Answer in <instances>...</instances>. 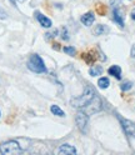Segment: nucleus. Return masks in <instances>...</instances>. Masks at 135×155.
<instances>
[{"label": "nucleus", "instance_id": "nucleus-1", "mask_svg": "<svg viewBox=\"0 0 135 155\" xmlns=\"http://www.w3.org/2000/svg\"><path fill=\"white\" fill-rule=\"evenodd\" d=\"M96 96V94H95V91L91 89V88H86L85 90H84V93L80 95V96H78V98H74V99H71V105L74 106V108H76V109H84V108H86L90 103H91V100Z\"/></svg>", "mask_w": 135, "mask_h": 155}, {"label": "nucleus", "instance_id": "nucleus-2", "mask_svg": "<svg viewBox=\"0 0 135 155\" xmlns=\"http://www.w3.org/2000/svg\"><path fill=\"white\" fill-rule=\"evenodd\" d=\"M0 153L3 155H14V154H20L23 153L21 147L19 145L15 140H8L0 144Z\"/></svg>", "mask_w": 135, "mask_h": 155}, {"label": "nucleus", "instance_id": "nucleus-3", "mask_svg": "<svg viewBox=\"0 0 135 155\" xmlns=\"http://www.w3.org/2000/svg\"><path fill=\"white\" fill-rule=\"evenodd\" d=\"M28 68L34 73H46V66L44 64V60L38 54H33L28 60Z\"/></svg>", "mask_w": 135, "mask_h": 155}, {"label": "nucleus", "instance_id": "nucleus-4", "mask_svg": "<svg viewBox=\"0 0 135 155\" xmlns=\"http://www.w3.org/2000/svg\"><path fill=\"white\" fill-rule=\"evenodd\" d=\"M75 121H76V125L81 133H85L86 131V128H88V124H89V115L86 114L84 110H80L78 111L75 116Z\"/></svg>", "mask_w": 135, "mask_h": 155}, {"label": "nucleus", "instance_id": "nucleus-5", "mask_svg": "<svg viewBox=\"0 0 135 155\" xmlns=\"http://www.w3.org/2000/svg\"><path fill=\"white\" fill-rule=\"evenodd\" d=\"M119 120H120V124H121L125 134H127L128 137H135V123L131 120H128V119H124L121 116H119Z\"/></svg>", "mask_w": 135, "mask_h": 155}, {"label": "nucleus", "instance_id": "nucleus-6", "mask_svg": "<svg viewBox=\"0 0 135 155\" xmlns=\"http://www.w3.org/2000/svg\"><path fill=\"white\" fill-rule=\"evenodd\" d=\"M100 109H101V100L99 99V96H95V98L91 100V103L86 106V108H84L81 110H84L88 115H90V114H94L96 111H99Z\"/></svg>", "mask_w": 135, "mask_h": 155}, {"label": "nucleus", "instance_id": "nucleus-7", "mask_svg": "<svg viewBox=\"0 0 135 155\" xmlns=\"http://www.w3.org/2000/svg\"><path fill=\"white\" fill-rule=\"evenodd\" d=\"M35 18L38 19V21L40 23L41 26H44V28H51V25H53L51 20L49 18H46L45 15H43L40 12H35Z\"/></svg>", "mask_w": 135, "mask_h": 155}, {"label": "nucleus", "instance_id": "nucleus-8", "mask_svg": "<svg viewBox=\"0 0 135 155\" xmlns=\"http://www.w3.org/2000/svg\"><path fill=\"white\" fill-rule=\"evenodd\" d=\"M59 154H66V155H74L76 154V148H74L70 144H63L58 150Z\"/></svg>", "mask_w": 135, "mask_h": 155}, {"label": "nucleus", "instance_id": "nucleus-9", "mask_svg": "<svg viewBox=\"0 0 135 155\" xmlns=\"http://www.w3.org/2000/svg\"><path fill=\"white\" fill-rule=\"evenodd\" d=\"M94 20H95V15H94L93 12L86 13V14H84V15L80 18V21H81L85 26H90V25H93Z\"/></svg>", "mask_w": 135, "mask_h": 155}, {"label": "nucleus", "instance_id": "nucleus-10", "mask_svg": "<svg viewBox=\"0 0 135 155\" xmlns=\"http://www.w3.org/2000/svg\"><path fill=\"white\" fill-rule=\"evenodd\" d=\"M113 18H114V21L117 23L120 28H124V16L123 14L120 13V10L118 8H114V10H113Z\"/></svg>", "mask_w": 135, "mask_h": 155}, {"label": "nucleus", "instance_id": "nucleus-11", "mask_svg": "<svg viewBox=\"0 0 135 155\" xmlns=\"http://www.w3.org/2000/svg\"><path fill=\"white\" fill-rule=\"evenodd\" d=\"M83 58H84V60L88 63V64H94L95 61H96V59H98V55H96V51H94V50H91V51H89V53H85V54H83Z\"/></svg>", "mask_w": 135, "mask_h": 155}, {"label": "nucleus", "instance_id": "nucleus-12", "mask_svg": "<svg viewBox=\"0 0 135 155\" xmlns=\"http://www.w3.org/2000/svg\"><path fill=\"white\" fill-rule=\"evenodd\" d=\"M109 75H113L114 78H117L118 80L121 79V68L119 65H113L109 68V70H108Z\"/></svg>", "mask_w": 135, "mask_h": 155}, {"label": "nucleus", "instance_id": "nucleus-13", "mask_svg": "<svg viewBox=\"0 0 135 155\" xmlns=\"http://www.w3.org/2000/svg\"><path fill=\"white\" fill-rule=\"evenodd\" d=\"M94 33H95L96 35H104V34H107V33H109V28H108L107 25H103V24H99V25H96V28H95V30H94Z\"/></svg>", "mask_w": 135, "mask_h": 155}, {"label": "nucleus", "instance_id": "nucleus-14", "mask_svg": "<svg viewBox=\"0 0 135 155\" xmlns=\"http://www.w3.org/2000/svg\"><path fill=\"white\" fill-rule=\"evenodd\" d=\"M89 74L91 76H99L103 74V68L100 65H94L90 68V70H89Z\"/></svg>", "mask_w": 135, "mask_h": 155}, {"label": "nucleus", "instance_id": "nucleus-15", "mask_svg": "<svg viewBox=\"0 0 135 155\" xmlns=\"http://www.w3.org/2000/svg\"><path fill=\"white\" fill-rule=\"evenodd\" d=\"M109 85H110V80L108 79V78H100L99 79V81H98V86L100 89H107V88H109Z\"/></svg>", "mask_w": 135, "mask_h": 155}, {"label": "nucleus", "instance_id": "nucleus-16", "mask_svg": "<svg viewBox=\"0 0 135 155\" xmlns=\"http://www.w3.org/2000/svg\"><path fill=\"white\" fill-rule=\"evenodd\" d=\"M50 111L54 114V115H58V116H61V118H63V116H65V113L59 108V106H58V105H51L50 106Z\"/></svg>", "mask_w": 135, "mask_h": 155}, {"label": "nucleus", "instance_id": "nucleus-17", "mask_svg": "<svg viewBox=\"0 0 135 155\" xmlns=\"http://www.w3.org/2000/svg\"><path fill=\"white\" fill-rule=\"evenodd\" d=\"M64 53L65 54H68V55H70V56H74L75 55V53H76V49L74 46H64Z\"/></svg>", "mask_w": 135, "mask_h": 155}, {"label": "nucleus", "instance_id": "nucleus-18", "mask_svg": "<svg viewBox=\"0 0 135 155\" xmlns=\"http://www.w3.org/2000/svg\"><path fill=\"white\" fill-rule=\"evenodd\" d=\"M131 86H133V83L131 81H127V83H124V84L120 85V89L123 91H128V90L131 89Z\"/></svg>", "mask_w": 135, "mask_h": 155}, {"label": "nucleus", "instance_id": "nucleus-19", "mask_svg": "<svg viewBox=\"0 0 135 155\" xmlns=\"http://www.w3.org/2000/svg\"><path fill=\"white\" fill-rule=\"evenodd\" d=\"M56 35H58V30H54V31H51V33L45 34V39H46V40H49V39H51V38H54V36H56Z\"/></svg>", "mask_w": 135, "mask_h": 155}, {"label": "nucleus", "instance_id": "nucleus-20", "mask_svg": "<svg viewBox=\"0 0 135 155\" xmlns=\"http://www.w3.org/2000/svg\"><path fill=\"white\" fill-rule=\"evenodd\" d=\"M98 13H99L100 15H104V14H105V6H104V5L100 4V5L98 6Z\"/></svg>", "mask_w": 135, "mask_h": 155}, {"label": "nucleus", "instance_id": "nucleus-21", "mask_svg": "<svg viewBox=\"0 0 135 155\" xmlns=\"http://www.w3.org/2000/svg\"><path fill=\"white\" fill-rule=\"evenodd\" d=\"M6 12L4 10V9L2 8V6H0V19H6Z\"/></svg>", "mask_w": 135, "mask_h": 155}, {"label": "nucleus", "instance_id": "nucleus-22", "mask_svg": "<svg viewBox=\"0 0 135 155\" xmlns=\"http://www.w3.org/2000/svg\"><path fill=\"white\" fill-rule=\"evenodd\" d=\"M61 38L64 39V40H68V39H69V36H68V31H66V29H63V34H61Z\"/></svg>", "mask_w": 135, "mask_h": 155}, {"label": "nucleus", "instance_id": "nucleus-23", "mask_svg": "<svg viewBox=\"0 0 135 155\" xmlns=\"http://www.w3.org/2000/svg\"><path fill=\"white\" fill-rule=\"evenodd\" d=\"M130 55H131V58H135V44H134V45H133V48H131Z\"/></svg>", "mask_w": 135, "mask_h": 155}, {"label": "nucleus", "instance_id": "nucleus-24", "mask_svg": "<svg viewBox=\"0 0 135 155\" xmlns=\"http://www.w3.org/2000/svg\"><path fill=\"white\" fill-rule=\"evenodd\" d=\"M130 16H131V19H133V20H135V9H133V10H131V13H130Z\"/></svg>", "mask_w": 135, "mask_h": 155}, {"label": "nucleus", "instance_id": "nucleus-25", "mask_svg": "<svg viewBox=\"0 0 135 155\" xmlns=\"http://www.w3.org/2000/svg\"><path fill=\"white\" fill-rule=\"evenodd\" d=\"M54 49H56V50H59V44H54Z\"/></svg>", "mask_w": 135, "mask_h": 155}, {"label": "nucleus", "instance_id": "nucleus-26", "mask_svg": "<svg viewBox=\"0 0 135 155\" xmlns=\"http://www.w3.org/2000/svg\"><path fill=\"white\" fill-rule=\"evenodd\" d=\"M16 2H19V3H24V2H26V0H16Z\"/></svg>", "mask_w": 135, "mask_h": 155}, {"label": "nucleus", "instance_id": "nucleus-27", "mask_svg": "<svg viewBox=\"0 0 135 155\" xmlns=\"http://www.w3.org/2000/svg\"><path fill=\"white\" fill-rule=\"evenodd\" d=\"M10 2H12V3H13V4L15 5V0H10Z\"/></svg>", "mask_w": 135, "mask_h": 155}, {"label": "nucleus", "instance_id": "nucleus-28", "mask_svg": "<svg viewBox=\"0 0 135 155\" xmlns=\"http://www.w3.org/2000/svg\"><path fill=\"white\" fill-rule=\"evenodd\" d=\"M0 115H2V113H0Z\"/></svg>", "mask_w": 135, "mask_h": 155}]
</instances>
